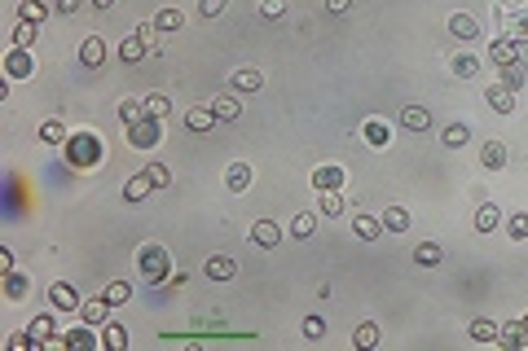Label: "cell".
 <instances>
[{
  "label": "cell",
  "instance_id": "obj_1",
  "mask_svg": "<svg viewBox=\"0 0 528 351\" xmlns=\"http://www.w3.org/2000/svg\"><path fill=\"white\" fill-rule=\"evenodd\" d=\"M137 268L150 277V281H159V286H168V255H163V246H141Z\"/></svg>",
  "mask_w": 528,
  "mask_h": 351
},
{
  "label": "cell",
  "instance_id": "obj_2",
  "mask_svg": "<svg viewBox=\"0 0 528 351\" xmlns=\"http://www.w3.org/2000/svg\"><path fill=\"white\" fill-rule=\"evenodd\" d=\"M128 145L132 149H154L159 145V119L154 114H141L137 123H128Z\"/></svg>",
  "mask_w": 528,
  "mask_h": 351
},
{
  "label": "cell",
  "instance_id": "obj_3",
  "mask_svg": "<svg viewBox=\"0 0 528 351\" xmlns=\"http://www.w3.org/2000/svg\"><path fill=\"white\" fill-rule=\"evenodd\" d=\"M48 308H58V312H79L84 303H79V290H75V286L53 281V286H48Z\"/></svg>",
  "mask_w": 528,
  "mask_h": 351
},
{
  "label": "cell",
  "instance_id": "obj_4",
  "mask_svg": "<svg viewBox=\"0 0 528 351\" xmlns=\"http://www.w3.org/2000/svg\"><path fill=\"white\" fill-rule=\"evenodd\" d=\"M251 242L264 246V250H273L277 242H282V228H277L273 220H256V224H251Z\"/></svg>",
  "mask_w": 528,
  "mask_h": 351
},
{
  "label": "cell",
  "instance_id": "obj_5",
  "mask_svg": "<svg viewBox=\"0 0 528 351\" xmlns=\"http://www.w3.org/2000/svg\"><path fill=\"white\" fill-rule=\"evenodd\" d=\"M251 180H256V172L246 163H229V172H225V185L234 189V193H246L251 189Z\"/></svg>",
  "mask_w": 528,
  "mask_h": 351
},
{
  "label": "cell",
  "instance_id": "obj_6",
  "mask_svg": "<svg viewBox=\"0 0 528 351\" xmlns=\"http://www.w3.org/2000/svg\"><path fill=\"white\" fill-rule=\"evenodd\" d=\"M150 48H154V44H150V40H145V36H141V31H132V36H128V40L119 44V57H124V62H141L145 53H150Z\"/></svg>",
  "mask_w": 528,
  "mask_h": 351
},
{
  "label": "cell",
  "instance_id": "obj_7",
  "mask_svg": "<svg viewBox=\"0 0 528 351\" xmlns=\"http://www.w3.org/2000/svg\"><path fill=\"white\" fill-rule=\"evenodd\" d=\"M343 185V167H335V163H326V167H317V172H312V189H339Z\"/></svg>",
  "mask_w": 528,
  "mask_h": 351
},
{
  "label": "cell",
  "instance_id": "obj_8",
  "mask_svg": "<svg viewBox=\"0 0 528 351\" xmlns=\"http://www.w3.org/2000/svg\"><path fill=\"white\" fill-rule=\"evenodd\" d=\"M71 158H75V163H93V158H97V137H93V132L71 137Z\"/></svg>",
  "mask_w": 528,
  "mask_h": 351
},
{
  "label": "cell",
  "instance_id": "obj_9",
  "mask_svg": "<svg viewBox=\"0 0 528 351\" xmlns=\"http://www.w3.org/2000/svg\"><path fill=\"white\" fill-rule=\"evenodd\" d=\"M5 66H9V75H13V79H27L31 71H36V57H31V48H13Z\"/></svg>",
  "mask_w": 528,
  "mask_h": 351
},
{
  "label": "cell",
  "instance_id": "obj_10",
  "mask_svg": "<svg viewBox=\"0 0 528 351\" xmlns=\"http://www.w3.org/2000/svg\"><path fill=\"white\" fill-rule=\"evenodd\" d=\"M203 273H207L211 281H229V277H234V273H238V263H234V259H229V255H211V259L203 263Z\"/></svg>",
  "mask_w": 528,
  "mask_h": 351
},
{
  "label": "cell",
  "instance_id": "obj_11",
  "mask_svg": "<svg viewBox=\"0 0 528 351\" xmlns=\"http://www.w3.org/2000/svg\"><path fill=\"white\" fill-rule=\"evenodd\" d=\"M264 88V75L256 71V66H242V71H234V92H260Z\"/></svg>",
  "mask_w": 528,
  "mask_h": 351
},
{
  "label": "cell",
  "instance_id": "obj_12",
  "mask_svg": "<svg viewBox=\"0 0 528 351\" xmlns=\"http://www.w3.org/2000/svg\"><path fill=\"white\" fill-rule=\"evenodd\" d=\"M484 97H489V106L498 110V114H510V110H515V88H506V83H498V88H489Z\"/></svg>",
  "mask_w": 528,
  "mask_h": 351
},
{
  "label": "cell",
  "instance_id": "obj_13",
  "mask_svg": "<svg viewBox=\"0 0 528 351\" xmlns=\"http://www.w3.org/2000/svg\"><path fill=\"white\" fill-rule=\"evenodd\" d=\"M79 62H84V66H102V62H106V44H102V36H88L84 44H79Z\"/></svg>",
  "mask_w": 528,
  "mask_h": 351
},
{
  "label": "cell",
  "instance_id": "obj_14",
  "mask_svg": "<svg viewBox=\"0 0 528 351\" xmlns=\"http://www.w3.org/2000/svg\"><path fill=\"white\" fill-rule=\"evenodd\" d=\"M502 224V207L498 202H484L480 211H475V233H493Z\"/></svg>",
  "mask_w": 528,
  "mask_h": 351
},
{
  "label": "cell",
  "instance_id": "obj_15",
  "mask_svg": "<svg viewBox=\"0 0 528 351\" xmlns=\"http://www.w3.org/2000/svg\"><path fill=\"white\" fill-rule=\"evenodd\" d=\"M211 123H216V110H211V106H194V110H185V128H190V132H207Z\"/></svg>",
  "mask_w": 528,
  "mask_h": 351
},
{
  "label": "cell",
  "instance_id": "obj_16",
  "mask_svg": "<svg viewBox=\"0 0 528 351\" xmlns=\"http://www.w3.org/2000/svg\"><path fill=\"white\" fill-rule=\"evenodd\" d=\"M401 128H409V132H427V128H432V114H427L423 106H405V110H401Z\"/></svg>",
  "mask_w": 528,
  "mask_h": 351
},
{
  "label": "cell",
  "instance_id": "obj_17",
  "mask_svg": "<svg viewBox=\"0 0 528 351\" xmlns=\"http://www.w3.org/2000/svg\"><path fill=\"white\" fill-rule=\"evenodd\" d=\"M449 36H458V40H475V36H480V27H475L471 13H454V18H449Z\"/></svg>",
  "mask_w": 528,
  "mask_h": 351
},
{
  "label": "cell",
  "instance_id": "obj_18",
  "mask_svg": "<svg viewBox=\"0 0 528 351\" xmlns=\"http://www.w3.org/2000/svg\"><path fill=\"white\" fill-rule=\"evenodd\" d=\"M79 316H84V325H106L110 303H106V298H88V303L79 308Z\"/></svg>",
  "mask_w": 528,
  "mask_h": 351
},
{
  "label": "cell",
  "instance_id": "obj_19",
  "mask_svg": "<svg viewBox=\"0 0 528 351\" xmlns=\"http://www.w3.org/2000/svg\"><path fill=\"white\" fill-rule=\"evenodd\" d=\"M211 110H216V119H220V123H229V119H238V110H242V106H238V97H234V92H225V97H216V102H211Z\"/></svg>",
  "mask_w": 528,
  "mask_h": 351
},
{
  "label": "cell",
  "instance_id": "obj_20",
  "mask_svg": "<svg viewBox=\"0 0 528 351\" xmlns=\"http://www.w3.org/2000/svg\"><path fill=\"white\" fill-rule=\"evenodd\" d=\"M352 228H357V238H361V242H374L378 233H383V220H374V215H357Z\"/></svg>",
  "mask_w": 528,
  "mask_h": 351
},
{
  "label": "cell",
  "instance_id": "obj_21",
  "mask_svg": "<svg viewBox=\"0 0 528 351\" xmlns=\"http://www.w3.org/2000/svg\"><path fill=\"white\" fill-rule=\"evenodd\" d=\"M18 18H22V22H36V27H40V22L48 18V5H44V0H22V5H18Z\"/></svg>",
  "mask_w": 528,
  "mask_h": 351
},
{
  "label": "cell",
  "instance_id": "obj_22",
  "mask_svg": "<svg viewBox=\"0 0 528 351\" xmlns=\"http://www.w3.org/2000/svg\"><path fill=\"white\" fill-rule=\"evenodd\" d=\"M440 141L449 145V149H462V145L471 141V128H467V123H449V128L440 132Z\"/></svg>",
  "mask_w": 528,
  "mask_h": 351
},
{
  "label": "cell",
  "instance_id": "obj_23",
  "mask_svg": "<svg viewBox=\"0 0 528 351\" xmlns=\"http://www.w3.org/2000/svg\"><path fill=\"white\" fill-rule=\"evenodd\" d=\"M480 163L489 167V172H498V167L506 163V145H502V141H489V145L480 149Z\"/></svg>",
  "mask_w": 528,
  "mask_h": 351
},
{
  "label": "cell",
  "instance_id": "obj_24",
  "mask_svg": "<svg viewBox=\"0 0 528 351\" xmlns=\"http://www.w3.org/2000/svg\"><path fill=\"white\" fill-rule=\"evenodd\" d=\"M150 189H154V185H150V176L141 172V176H132L128 185H124V198H128V202H141V198L150 193Z\"/></svg>",
  "mask_w": 528,
  "mask_h": 351
},
{
  "label": "cell",
  "instance_id": "obj_25",
  "mask_svg": "<svg viewBox=\"0 0 528 351\" xmlns=\"http://www.w3.org/2000/svg\"><path fill=\"white\" fill-rule=\"evenodd\" d=\"M312 228H317V215H312V211H300V215H295V220H291V238H312Z\"/></svg>",
  "mask_w": 528,
  "mask_h": 351
},
{
  "label": "cell",
  "instance_id": "obj_26",
  "mask_svg": "<svg viewBox=\"0 0 528 351\" xmlns=\"http://www.w3.org/2000/svg\"><path fill=\"white\" fill-rule=\"evenodd\" d=\"M383 228H388V233H405V228H409V211H405V207H388V211H383Z\"/></svg>",
  "mask_w": 528,
  "mask_h": 351
},
{
  "label": "cell",
  "instance_id": "obj_27",
  "mask_svg": "<svg viewBox=\"0 0 528 351\" xmlns=\"http://www.w3.org/2000/svg\"><path fill=\"white\" fill-rule=\"evenodd\" d=\"M444 255H440V246L436 242H423V246H414V263H423V268H436Z\"/></svg>",
  "mask_w": 528,
  "mask_h": 351
},
{
  "label": "cell",
  "instance_id": "obj_28",
  "mask_svg": "<svg viewBox=\"0 0 528 351\" xmlns=\"http://www.w3.org/2000/svg\"><path fill=\"white\" fill-rule=\"evenodd\" d=\"M102 298H106L110 308H119V303H128V298H132V286H128V281H110V286L102 290Z\"/></svg>",
  "mask_w": 528,
  "mask_h": 351
},
{
  "label": "cell",
  "instance_id": "obj_29",
  "mask_svg": "<svg viewBox=\"0 0 528 351\" xmlns=\"http://www.w3.org/2000/svg\"><path fill=\"white\" fill-rule=\"evenodd\" d=\"M27 333H31V343H36V347H40V343H48V338H53V316H36Z\"/></svg>",
  "mask_w": 528,
  "mask_h": 351
},
{
  "label": "cell",
  "instance_id": "obj_30",
  "mask_svg": "<svg viewBox=\"0 0 528 351\" xmlns=\"http://www.w3.org/2000/svg\"><path fill=\"white\" fill-rule=\"evenodd\" d=\"M471 338H475V343H493V338H498V321H489V316L471 321Z\"/></svg>",
  "mask_w": 528,
  "mask_h": 351
},
{
  "label": "cell",
  "instance_id": "obj_31",
  "mask_svg": "<svg viewBox=\"0 0 528 351\" xmlns=\"http://www.w3.org/2000/svg\"><path fill=\"white\" fill-rule=\"evenodd\" d=\"M366 141H370L374 149H383V145L392 141V132H388V123H378V119H370V123H366Z\"/></svg>",
  "mask_w": 528,
  "mask_h": 351
},
{
  "label": "cell",
  "instance_id": "obj_32",
  "mask_svg": "<svg viewBox=\"0 0 528 351\" xmlns=\"http://www.w3.org/2000/svg\"><path fill=\"white\" fill-rule=\"evenodd\" d=\"M102 343H106L110 351H124V347H128V333H124L119 325H110V321H106V325H102Z\"/></svg>",
  "mask_w": 528,
  "mask_h": 351
},
{
  "label": "cell",
  "instance_id": "obj_33",
  "mask_svg": "<svg viewBox=\"0 0 528 351\" xmlns=\"http://www.w3.org/2000/svg\"><path fill=\"white\" fill-rule=\"evenodd\" d=\"M141 114H145V102H137V97H124V102H119V119L124 123H137Z\"/></svg>",
  "mask_w": 528,
  "mask_h": 351
},
{
  "label": "cell",
  "instance_id": "obj_34",
  "mask_svg": "<svg viewBox=\"0 0 528 351\" xmlns=\"http://www.w3.org/2000/svg\"><path fill=\"white\" fill-rule=\"evenodd\" d=\"M36 44V22H18L13 27V48H31Z\"/></svg>",
  "mask_w": 528,
  "mask_h": 351
},
{
  "label": "cell",
  "instance_id": "obj_35",
  "mask_svg": "<svg viewBox=\"0 0 528 351\" xmlns=\"http://www.w3.org/2000/svg\"><path fill=\"white\" fill-rule=\"evenodd\" d=\"M180 22H185V13H180V9H163L159 18H154L159 31H180Z\"/></svg>",
  "mask_w": 528,
  "mask_h": 351
},
{
  "label": "cell",
  "instance_id": "obj_36",
  "mask_svg": "<svg viewBox=\"0 0 528 351\" xmlns=\"http://www.w3.org/2000/svg\"><path fill=\"white\" fill-rule=\"evenodd\" d=\"M168 110H172V102H168L163 92H150V97H145V114H154V119H163Z\"/></svg>",
  "mask_w": 528,
  "mask_h": 351
},
{
  "label": "cell",
  "instance_id": "obj_37",
  "mask_svg": "<svg viewBox=\"0 0 528 351\" xmlns=\"http://www.w3.org/2000/svg\"><path fill=\"white\" fill-rule=\"evenodd\" d=\"M40 141H44V145H62V141H66V132H62V123H58V119H48V123L40 128Z\"/></svg>",
  "mask_w": 528,
  "mask_h": 351
},
{
  "label": "cell",
  "instance_id": "obj_38",
  "mask_svg": "<svg viewBox=\"0 0 528 351\" xmlns=\"http://www.w3.org/2000/svg\"><path fill=\"white\" fill-rule=\"evenodd\" d=\"M506 228H510V238H515V242H524V238H528V211H515Z\"/></svg>",
  "mask_w": 528,
  "mask_h": 351
},
{
  "label": "cell",
  "instance_id": "obj_39",
  "mask_svg": "<svg viewBox=\"0 0 528 351\" xmlns=\"http://www.w3.org/2000/svg\"><path fill=\"white\" fill-rule=\"evenodd\" d=\"M475 66H480V62H475L471 53H462V57H454V75H458V79H471Z\"/></svg>",
  "mask_w": 528,
  "mask_h": 351
},
{
  "label": "cell",
  "instance_id": "obj_40",
  "mask_svg": "<svg viewBox=\"0 0 528 351\" xmlns=\"http://www.w3.org/2000/svg\"><path fill=\"white\" fill-rule=\"evenodd\" d=\"M322 211H326V215H343V198H339V189H326V193H322Z\"/></svg>",
  "mask_w": 528,
  "mask_h": 351
},
{
  "label": "cell",
  "instance_id": "obj_41",
  "mask_svg": "<svg viewBox=\"0 0 528 351\" xmlns=\"http://www.w3.org/2000/svg\"><path fill=\"white\" fill-rule=\"evenodd\" d=\"M352 343H357V347H374V343H378V325H370V321H366V325H361V329L352 333Z\"/></svg>",
  "mask_w": 528,
  "mask_h": 351
},
{
  "label": "cell",
  "instance_id": "obj_42",
  "mask_svg": "<svg viewBox=\"0 0 528 351\" xmlns=\"http://www.w3.org/2000/svg\"><path fill=\"white\" fill-rule=\"evenodd\" d=\"M145 176H150V185H154V189H168V180H172L163 163H150V167H145Z\"/></svg>",
  "mask_w": 528,
  "mask_h": 351
},
{
  "label": "cell",
  "instance_id": "obj_43",
  "mask_svg": "<svg viewBox=\"0 0 528 351\" xmlns=\"http://www.w3.org/2000/svg\"><path fill=\"white\" fill-rule=\"evenodd\" d=\"M493 57L506 62V66H515V40H498V44H493Z\"/></svg>",
  "mask_w": 528,
  "mask_h": 351
},
{
  "label": "cell",
  "instance_id": "obj_44",
  "mask_svg": "<svg viewBox=\"0 0 528 351\" xmlns=\"http://www.w3.org/2000/svg\"><path fill=\"white\" fill-rule=\"evenodd\" d=\"M5 294H9V298H22V294H27V277L9 273V277H5Z\"/></svg>",
  "mask_w": 528,
  "mask_h": 351
},
{
  "label": "cell",
  "instance_id": "obj_45",
  "mask_svg": "<svg viewBox=\"0 0 528 351\" xmlns=\"http://www.w3.org/2000/svg\"><path fill=\"white\" fill-rule=\"evenodd\" d=\"M225 5H229V0H198V13H203V18H220Z\"/></svg>",
  "mask_w": 528,
  "mask_h": 351
},
{
  "label": "cell",
  "instance_id": "obj_46",
  "mask_svg": "<svg viewBox=\"0 0 528 351\" xmlns=\"http://www.w3.org/2000/svg\"><path fill=\"white\" fill-rule=\"evenodd\" d=\"M260 13H264V18H282V13H286V0H260Z\"/></svg>",
  "mask_w": 528,
  "mask_h": 351
},
{
  "label": "cell",
  "instance_id": "obj_47",
  "mask_svg": "<svg viewBox=\"0 0 528 351\" xmlns=\"http://www.w3.org/2000/svg\"><path fill=\"white\" fill-rule=\"evenodd\" d=\"M66 347H93V333L88 329H71L66 333Z\"/></svg>",
  "mask_w": 528,
  "mask_h": 351
},
{
  "label": "cell",
  "instance_id": "obj_48",
  "mask_svg": "<svg viewBox=\"0 0 528 351\" xmlns=\"http://www.w3.org/2000/svg\"><path fill=\"white\" fill-rule=\"evenodd\" d=\"M304 333H308V338H322V333H326V321H322V316H308V321H304Z\"/></svg>",
  "mask_w": 528,
  "mask_h": 351
},
{
  "label": "cell",
  "instance_id": "obj_49",
  "mask_svg": "<svg viewBox=\"0 0 528 351\" xmlns=\"http://www.w3.org/2000/svg\"><path fill=\"white\" fill-rule=\"evenodd\" d=\"M524 75H520V66H506V88H520Z\"/></svg>",
  "mask_w": 528,
  "mask_h": 351
},
{
  "label": "cell",
  "instance_id": "obj_50",
  "mask_svg": "<svg viewBox=\"0 0 528 351\" xmlns=\"http://www.w3.org/2000/svg\"><path fill=\"white\" fill-rule=\"evenodd\" d=\"M79 5H84V0H53V9H58V13H75Z\"/></svg>",
  "mask_w": 528,
  "mask_h": 351
},
{
  "label": "cell",
  "instance_id": "obj_51",
  "mask_svg": "<svg viewBox=\"0 0 528 351\" xmlns=\"http://www.w3.org/2000/svg\"><path fill=\"white\" fill-rule=\"evenodd\" d=\"M326 9L330 13H343V9H352V0H326Z\"/></svg>",
  "mask_w": 528,
  "mask_h": 351
},
{
  "label": "cell",
  "instance_id": "obj_52",
  "mask_svg": "<svg viewBox=\"0 0 528 351\" xmlns=\"http://www.w3.org/2000/svg\"><path fill=\"white\" fill-rule=\"evenodd\" d=\"M88 5H97V9H110V5H114V0H88Z\"/></svg>",
  "mask_w": 528,
  "mask_h": 351
}]
</instances>
